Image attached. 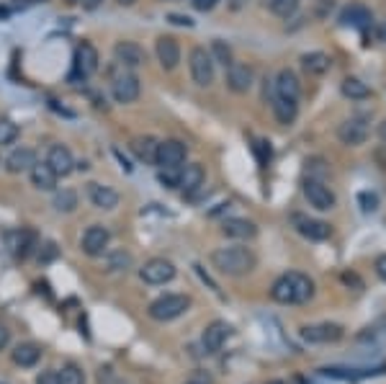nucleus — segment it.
<instances>
[{"mask_svg": "<svg viewBox=\"0 0 386 384\" xmlns=\"http://www.w3.org/2000/svg\"><path fill=\"white\" fill-rule=\"evenodd\" d=\"M37 384H60V377H57V371L49 369V371H42L37 377Z\"/></svg>", "mask_w": 386, "mask_h": 384, "instance_id": "obj_42", "label": "nucleus"}, {"mask_svg": "<svg viewBox=\"0 0 386 384\" xmlns=\"http://www.w3.org/2000/svg\"><path fill=\"white\" fill-rule=\"evenodd\" d=\"M332 6H335V0H317V3H314V16L327 18L330 11H332Z\"/></svg>", "mask_w": 386, "mask_h": 384, "instance_id": "obj_41", "label": "nucleus"}, {"mask_svg": "<svg viewBox=\"0 0 386 384\" xmlns=\"http://www.w3.org/2000/svg\"><path fill=\"white\" fill-rule=\"evenodd\" d=\"M108 242H111V230L106 225H90L85 233H82L80 248L88 258H101L106 256L108 250Z\"/></svg>", "mask_w": 386, "mask_h": 384, "instance_id": "obj_9", "label": "nucleus"}, {"mask_svg": "<svg viewBox=\"0 0 386 384\" xmlns=\"http://www.w3.org/2000/svg\"><path fill=\"white\" fill-rule=\"evenodd\" d=\"M211 60L227 70L232 62H235V57H232V47L227 44V42H222V39H214V44H211Z\"/></svg>", "mask_w": 386, "mask_h": 384, "instance_id": "obj_34", "label": "nucleus"}, {"mask_svg": "<svg viewBox=\"0 0 386 384\" xmlns=\"http://www.w3.org/2000/svg\"><path fill=\"white\" fill-rule=\"evenodd\" d=\"M101 68V57H98V49L90 42H80L77 49H75V60H73V80H88L93 78Z\"/></svg>", "mask_w": 386, "mask_h": 384, "instance_id": "obj_6", "label": "nucleus"}, {"mask_svg": "<svg viewBox=\"0 0 386 384\" xmlns=\"http://www.w3.org/2000/svg\"><path fill=\"white\" fill-rule=\"evenodd\" d=\"M54 209L60 211V214H70V211L77 209V191L73 189L54 191Z\"/></svg>", "mask_w": 386, "mask_h": 384, "instance_id": "obj_33", "label": "nucleus"}, {"mask_svg": "<svg viewBox=\"0 0 386 384\" xmlns=\"http://www.w3.org/2000/svg\"><path fill=\"white\" fill-rule=\"evenodd\" d=\"M39 359H42V346H37V343H18V346L11 351V361H13L15 366H21V369L37 366Z\"/></svg>", "mask_w": 386, "mask_h": 384, "instance_id": "obj_28", "label": "nucleus"}, {"mask_svg": "<svg viewBox=\"0 0 386 384\" xmlns=\"http://www.w3.org/2000/svg\"><path fill=\"white\" fill-rule=\"evenodd\" d=\"M227 88L237 96L250 91L253 88V68H247L242 62H232L227 68Z\"/></svg>", "mask_w": 386, "mask_h": 384, "instance_id": "obj_18", "label": "nucleus"}, {"mask_svg": "<svg viewBox=\"0 0 386 384\" xmlns=\"http://www.w3.org/2000/svg\"><path fill=\"white\" fill-rule=\"evenodd\" d=\"M155 54L157 62L163 70H175L180 62V44L173 37H160L155 42Z\"/></svg>", "mask_w": 386, "mask_h": 384, "instance_id": "obj_20", "label": "nucleus"}, {"mask_svg": "<svg viewBox=\"0 0 386 384\" xmlns=\"http://www.w3.org/2000/svg\"><path fill=\"white\" fill-rule=\"evenodd\" d=\"M8 343H11V330H8L6 325H0V351H3Z\"/></svg>", "mask_w": 386, "mask_h": 384, "instance_id": "obj_46", "label": "nucleus"}, {"mask_svg": "<svg viewBox=\"0 0 386 384\" xmlns=\"http://www.w3.org/2000/svg\"><path fill=\"white\" fill-rule=\"evenodd\" d=\"M358 204H361L363 211H376L379 209V196L371 194V191H361V194H358Z\"/></svg>", "mask_w": 386, "mask_h": 384, "instance_id": "obj_39", "label": "nucleus"}, {"mask_svg": "<svg viewBox=\"0 0 386 384\" xmlns=\"http://www.w3.org/2000/svg\"><path fill=\"white\" fill-rule=\"evenodd\" d=\"M247 3H250V0H227V8H230V11H242Z\"/></svg>", "mask_w": 386, "mask_h": 384, "instance_id": "obj_49", "label": "nucleus"}, {"mask_svg": "<svg viewBox=\"0 0 386 384\" xmlns=\"http://www.w3.org/2000/svg\"><path fill=\"white\" fill-rule=\"evenodd\" d=\"M129 147H132L134 158L139 160V163L155 166V160H157V147H160V140H155L152 135H142V137H134Z\"/></svg>", "mask_w": 386, "mask_h": 384, "instance_id": "obj_24", "label": "nucleus"}, {"mask_svg": "<svg viewBox=\"0 0 386 384\" xmlns=\"http://www.w3.org/2000/svg\"><path fill=\"white\" fill-rule=\"evenodd\" d=\"M80 3H82V8H85V11H96V8L101 6L104 0H80Z\"/></svg>", "mask_w": 386, "mask_h": 384, "instance_id": "obj_50", "label": "nucleus"}, {"mask_svg": "<svg viewBox=\"0 0 386 384\" xmlns=\"http://www.w3.org/2000/svg\"><path fill=\"white\" fill-rule=\"evenodd\" d=\"M18 140V124H13L11 119H0V147L13 144Z\"/></svg>", "mask_w": 386, "mask_h": 384, "instance_id": "obj_37", "label": "nucleus"}, {"mask_svg": "<svg viewBox=\"0 0 386 384\" xmlns=\"http://www.w3.org/2000/svg\"><path fill=\"white\" fill-rule=\"evenodd\" d=\"M314 297V281L301 271H289L278 276L270 287V299L278 304H304Z\"/></svg>", "mask_w": 386, "mask_h": 384, "instance_id": "obj_1", "label": "nucleus"}, {"mask_svg": "<svg viewBox=\"0 0 386 384\" xmlns=\"http://www.w3.org/2000/svg\"><path fill=\"white\" fill-rule=\"evenodd\" d=\"M67 3H80V0H67Z\"/></svg>", "mask_w": 386, "mask_h": 384, "instance_id": "obj_55", "label": "nucleus"}, {"mask_svg": "<svg viewBox=\"0 0 386 384\" xmlns=\"http://www.w3.org/2000/svg\"><path fill=\"white\" fill-rule=\"evenodd\" d=\"M188 70H191L193 83L199 88H208L216 78V62L211 60V52H206L204 47H193L188 54Z\"/></svg>", "mask_w": 386, "mask_h": 384, "instance_id": "obj_5", "label": "nucleus"}, {"mask_svg": "<svg viewBox=\"0 0 386 384\" xmlns=\"http://www.w3.org/2000/svg\"><path fill=\"white\" fill-rule=\"evenodd\" d=\"M211 264L224 276H245L258 266V258L250 248L230 245V248H216L211 253Z\"/></svg>", "mask_w": 386, "mask_h": 384, "instance_id": "obj_2", "label": "nucleus"}, {"mask_svg": "<svg viewBox=\"0 0 386 384\" xmlns=\"http://www.w3.org/2000/svg\"><path fill=\"white\" fill-rule=\"evenodd\" d=\"M85 194H88V202L101 211H111L119 206V194L111 189V186H104V183L90 181L85 186Z\"/></svg>", "mask_w": 386, "mask_h": 384, "instance_id": "obj_16", "label": "nucleus"}, {"mask_svg": "<svg viewBox=\"0 0 386 384\" xmlns=\"http://www.w3.org/2000/svg\"><path fill=\"white\" fill-rule=\"evenodd\" d=\"M230 335H232V325L224 323V320H214L211 325H206V330L201 333V346H204L206 354H219Z\"/></svg>", "mask_w": 386, "mask_h": 384, "instance_id": "obj_14", "label": "nucleus"}, {"mask_svg": "<svg viewBox=\"0 0 386 384\" xmlns=\"http://www.w3.org/2000/svg\"><path fill=\"white\" fill-rule=\"evenodd\" d=\"M137 0H119V6H134Z\"/></svg>", "mask_w": 386, "mask_h": 384, "instance_id": "obj_53", "label": "nucleus"}, {"mask_svg": "<svg viewBox=\"0 0 386 384\" xmlns=\"http://www.w3.org/2000/svg\"><path fill=\"white\" fill-rule=\"evenodd\" d=\"M332 60H330V54L325 52H306L301 54V68L309 73V75H325L327 70H330Z\"/></svg>", "mask_w": 386, "mask_h": 384, "instance_id": "obj_30", "label": "nucleus"}, {"mask_svg": "<svg viewBox=\"0 0 386 384\" xmlns=\"http://www.w3.org/2000/svg\"><path fill=\"white\" fill-rule=\"evenodd\" d=\"M337 137H340L342 144L358 147V144H363L366 140H368V127H366L361 119H348L337 127Z\"/></svg>", "mask_w": 386, "mask_h": 384, "instance_id": "obj_22", "label": "nucleus"}, {"mask_svg": "<svg viewBox=\"0 0 386 384\" xmlns=\"http://www.w3.org/2000/svg\"><path fill=\"white\" fill-rule=\"evenodd\" d=\"M111 75V96L116 104H134L142 93V83L139 78L134 75L129 68H121L119 62H116V70L108 73Z\"/></svg>", "mask_w": 386, "mask_h": 384, "instance_id": "obj_3", "label": "nucleus"}, {"mask_svg": "<svg viewBox=\"0 0 386 384\" xmlns=\"http://www.w3.org/2000/svg\"><path fill=\"white\" fill-rule=\"evenodd\" d=\"M6 245L15 258L26 261V258L37 250V233H34V230H26V227L11 230V233H6Z\"/></svg>", "mask_w": 386, "mask_h": 384, "instance_id": "obj_13", "label": "nucleus"}, {"mask_svg": "<svg viewBox=\"0 0 386 384\" xmlns=\"http://www.w3.org/2000/svg\"><path fill=\"white\" fill-rule=\"evenodd\" d=\"M204 183H206V171H204L201 163H186V166H180L178 189L183 191V194H193V191H199Z\"/></svg>", "mask_w": 386, "mask_h": 384, "instance_id": "obj_21", "label": "nucleus"}, {"mask_svg": "<svg viewBox=\"0 0 386 384\" xmlns=\"http://www.w3.org/2000/svg\"><path fill=\"white\" fill-rule=\"evenodd\" d=\"M37 163H39L37 152L31 150V147H15L6 158V171L8 173H26V171H31Z\"/></svg>", "mask_w": 386, "mask_h": 384, "instance_id": "obj_25", "label": "nucleus"}, {"mask_svg": "<svg viewBox=\"0 0 386 384\" xmlns=\"http://www.w3.org/2000/svg\"><path fill=\"white\" fill-rule=\"evenodd\" d=\"M216 3H219V0H193V6L199 8V11H211Z\"/></svg>", "mask_w": 386, "mask_h": 384, "instance_id": "obj_47", "label": "nucleus"}, {"mask_svg": "<svg viewBox=\"0 0 386 384\" xmlns=\"http://www.w3.org/2000/svg\"><path fill=\"white\" fill-rule=\"evenodd\" d=\"M266 6L270 13L281 16V18H291L299 11V0H266Z\"/></svg>", "mask_w": 386, "mask_h": 384, "instance_id": "obj_35", "label": "nucleus"}, {"mask_svg": "<svg viewBox=\"0 0 386 384\" xmlns=\"http://www.w3.org/2000/svg\"><path fill=\"white\" fill-rule=\"evenodd\" d=\"M340 23H342V26H353V29L366 31L373 23V16H371V11H368L366 6H361V3H353V6H348L340 13Z\"/></svg>", "mask_w": 386, "mask_h": 384, "instance_id": "obj_26", "label": "nucleus"}, {"mask_svg": "<svg viewBox=\"0 0 386 384\" xmlns=\"http://www.w3.org/2000/svg\"><path fill=\"white\" fill-rule=\"evenodd\" d=\"M222 235L224 237H232V240H253L255 235H258V227L250 219L232 217L222 222Z\"/></svg>", "mask_w": 386, "mask_h": 384, "instance_id": "obj_23", "label": "nucleus"}, {"mask_svg": "<svg viewBox=\"0 0 386 384\" xmlns=\"http://www.w3.org/2000/svg\"><path fill=\"white\" fill-rule=\"evenodd\" d=\"M342 325L337 323H320V325H304L301 338L306 343H337L342 338Z\"/></svg>", "mask_w": 386, "mask_h": 384, "instance_id": "obj_15", "label": "nucleus"}, {"mask_svg": "<svg viewBox=\"0 0 386 384\" xmlns=\"http://www.w3.org/2000/svg\"><path fill=\"white\" fill-rule=\"evenodd\" d=\"M29 178H31V186L37 191H57V181H60V175L46 166V160L44 163H37V166L31 168Z\"/></svg>", "mask_w": 386, "mask_h": 384, "instance_id": "obj_27", "label": "nucleus"}, {"mask_svg": "<svg viewBox=\"0 0 386 384\" xmlns=\"http://www.w3.org/2000/svg\"><path fill=\"white\" fill-rule=\"evenodd\" d=\"M186 158H188L186 142H180V140H163L160 147H157L155 166L160 171H173V168L186 166Z\"/></svg>", "mask_w": 386, "mask_h": 384, "instance_id": "obj_7", "label": "nucleus"}, {"mask_svg": "<svg viewBox=\"0 0 386 384\" xmlns=\"http://www.w3.org/2000/svg\"><path fill=\"white\" fill-rule=\"evenodd\" d=\"M170 18V23H175V26H193V21L188 18V16H178V13H170L168 16Z\"/></svg>", "mask_w": 386, "mask_h": 384, "instance_id": "obj_45", "label": "nucleus"}, {"mask_svg": "<svg viewBox=\"0 0 386 384\" xmlns=\"http://www.w3.org/2000/svg\"><path fill=\"white\" fill-rule=\"evenodd\" d=\"M342 281H345V284H356L358 289H363V281L358 279L356 273H342Z\"/></svg>", "mask_w": 386, "mask_h": 384, "instance_id": "obj_48", "label": "nucleus"}, {"mask_svg": "<svg viewBox=\"0 0 386 384\" xmlns=\"http://www.w3.org/2000/svg\"><path fill=\"white\" fill-rule=\"evenodd\" d=\"M379 140H381V142H386V119L379 124Z\"/></svg>", "mask_w": 386, "mask_h": 384, "instance_id": "obj_51", "label": "nucleus"}, {"mask_svg": "<svg viewBox=\"0 0 386 384\" xmlns=\"http://www.w3.org/2000/svg\"><path fill=\"white\" fill-rule=\"evenodd\" d=\"M8 16H11V11L6 6H0V21H8Z\"/></svg>", "mask_w": 386, "mask_h": 384, "instance_id": "obj_52", "label": "nucleus"}, {"mask_svg": "<svg viewBox=\"0 0 386 384\" xmlns=\"http://www.w3.org/2000/svg\"><path fill=\"white\" fill-rule=\"evenodd\" d=\"M60 384H85V371L77 364H65L62 369H57Z\"/></svg>", "mask_w": 386, "mask_h": 384, "instance_id": "obj_36", "label": "nucleus"}, {"mask_svg": "<svg viewBox=\"0 0 386 384\" xmlns=\"http://www.w3.org/2000/svg\"><path fill=\"white\" fill-rule=\"evenodd\" d=\"M157 181L163 183L165 189H178L180 168H173V171H160V173H157Z\"/></svg>", "mask_w": 386, "mask_h": 384, "instance_id": "obj_38", "label": "nucleus"}, {"mask_svg": "<svg viewBox=\"0 0 386 384\" xmlns=\"http://www.w3.org/2000/svg\"><path fill=\"white\" fill-rule=\"evenodd\" d=\"M54 258H57V245H54V242H44V245L39 248V261H42V264H49Z\"/></svg>", "mask_w": 386, "mask_h": 384, "instance_id": "obj_40", "label": "nucleus"}, {"mask_svg": "<svg viewBox=\"0 0 386 384\" xmlns=\"http://www.w3.org/2000/svg\"><path fill=\"white\" fill-rule=\"evenodd\" d=\"M273 96H281V98H289V101H297L301 98V83H299V78L294 70L283 68L278 70V75L273 80Z\"/></svg>", "mask_w": 386, "mask_h": 384, "instance_id": "obj_17", "label": "nucleus"}, {"mask_svg": "<svg viewBox=\"0 0 386 384\" xmlns=\"http://www.w3.org/2000/svg\"><path fill=\"white\" fill-rule=\"evenodd\" d=\"M255 150H258L260 166H268V160H270V147H268V142H258L255 144Z\"/></svg>", "mask_w": 386, "mask_h": 384, "instance_id": "obj_43", "label": "nucleus"}, {"mask_svg": "<svg viewBox=\"0 0 386 384\" xmlns=\"http://www.w3.org/2000/svg\"><path fill=\"white\" fill-rule=\"evenodd\" d=\"M134 264V258L129 250L119 248V250H106V271L108 273H119V271H129Z\"/></svg>", "mask_w": 386, "mask_h": 384, "instance_id": "obj_31", "label": "nucleus"}, {"mask_svg": "<svg viewBox=\"0 0 386 384\" xmlns=\"http://www.w3.org/2000/svg\"><path fill=\"white\" fill-rule=\"evenodd\" d=\"M139 276L149 287H163V284L175 279V266L168 258H149L147 264L139 268Z\"/></svg>", "mask_w": 386, "mask_h": 384, "instance_id": "obj_8", "label": "nucleus"}, {"mask_svg": "<svg viewBox=\"0 0 386 384\" xmlns=\"http://www.w3.org/2000/svg\"><path fill=\"white\" fill-rule=\"evenodd\" d=\"M113 57H116V62H119L121 68H129V70H137L147 65L144 47H139L137 42H129V39H121V42L113 44Z\"/></svg>", "mask_w": 386, "mask_h": 384, "instance_id": "obj_12", "label": "nucleus"}, {"mask_svg": "<svg viewBox=\"0 0 386 384\" xmlns=\"http://www.w3.org/2000/svg\"><path fill=\"white\" fill-rule=\"evenodd\" d=\"M188 384H199V382H188Z\"/></svg>", "mask_w": 386, "mask_h": 384, "instance_id": "obj_56", "label": "nucleus"}, {"mask_svg": "<svg viewBox=\"0 0 386 384\" xmlns=\"http://www.w3.org/2000/svg\"><path fill=\"white\" fill-rule=\"evenodd\" d=\"M381 39H384V44H386V26H384V31H381Z\"/></svg>", "mask_w": 386, "mask_h": 384, "instance_id": "obj_54", "label": "nucleus"}, {"mask_svg": "<svg viewBox=\"0 0 386 384\" xmlns=\"http://www.w3.org/2000/svg\"><path fill=\"white\" fill-rule=\"evenodd\" d=\"M188 307H191V297H186V294H165V297H157L149 304L147 312L155 323H170V320H178L180 315H186Z\"/></svg>", "mask_w": 386, "mask_h": 384, "instance_id": "obj_4", "label": "nucleus"}, {"mask_svg": "<svg viewBox=\"0 0 386 384\" xmlns=\"http://www.w3.org/2000/svg\"><path fill=\"white\" fill-rule=\"evenodd\" d=\"M301 191H304L309 206H314L317 211H330L335 204H337L332 189H330V186H325L320 178H306L304 186H301Z\"/></svg>", "mask_w": 386, "mask_h": 384, "instance_id": "obj_11", "label": "nucleus"}, {"mask_svg": "<svg viewBox=\"0 0 386 384\" xmlns=\"http://www.w3.org/2000/svg\"><path fill=\"white\" fill-rule=\"evenodd\" d=\"M46 166L52 168L60 178H65V175L73 173L75 171V158H73V152H70V147H65V144H52L49 152H46Z\"/></svg>", "mask_w": 386, "mask_h": 384, "instance_id": "obj_19", "label": "nucleus"}, {"mask_svg": "<svg viewBox=\"0 0 386 384\" xmlns=\"http://www.w3.org/2000/svg\"><path fill=\"white\" fill-rule=\"evenodd\" d=\"M270 109H273V116L278 124L283 127H291L299 116V104L297 101H289V98H281V96H273L270 101Z\"/></svg>", "mask_w": 386, "mask_h": 384, "instance_id": "obj_29", "label": "nucleus"}, {"mask_svg": "<svg viewBox=\"0 0 386 384\" xmlns=\"http://www.w3.org/2000/svg\"><path fill=\"white\" fill-rule=\"evenodd\" d=\"M291 227L297 230L301 237H306V240H312V242H322L330 237V225L327 222H322V219H314L309 217V214H291Z\"/></svg>", "mask_w": 386, "mask_h": 384, "instance_id": "obj_10", "label": "nucleus"}, {"mask_svg": "<svg viewBox=\"0 0 386 384\" xmlns=\"http://www.w3.org/2000/svg\"><path fill=\"white\" fill-rule=\"evenodd\" d=\"M373 268H376V276H379L381 281H386V253L373 261Z\"/></svg>", "mask_w": 386, "mask_h": 384, "instance_id": "obj_44", "label": "nucleus"}, {"mask_svg": "<svg viewBox=\"0 0 386 384\" xmlns=\"http://www.w3.org/2000/svg\"><path fill=\"white\" fill-rule=\"evenodd\" d=\"M340 91L345 98L350 101H366V98H371V88L363 83V80H358V78H345L340 83Z\"/></svg>", "mask_w": 386, "mask_h": 384, "instance_id": "obj_32", "label": "nucleus"}]
</instances>
